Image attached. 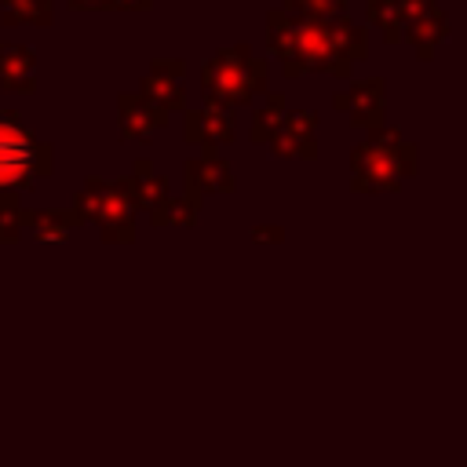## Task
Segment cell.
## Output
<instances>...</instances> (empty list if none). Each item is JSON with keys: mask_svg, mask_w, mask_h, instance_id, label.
I'll return each mask as SVG.
<instances>
[{"mask_svg": "<svg viewBox=\"0 0 467 467\" xmlns=\"http://www.w3.org/2000/svg\"><path fill=\"white\" fill-rule=\"evenodd\" d=\"M120 109H124V128H128V135H146L142 128H153V124H161L164 117L161 113H153L142 99H135V95H124L120 99Z\"/></svg>", "mask_w": 467, "mask_h": 467, "instance_id": "8fae6325", "label": "cell"}, {"mask_svg": "<svg viewBox=\"0 0 467 467\" xmlns=\"http://www.w3.org/2000/svg\"><path fill=\"white\" fill-rule=\"evenodd\" d=\"M179 73H182V62H153V73L142 80V91H146L153 102L182 106V84H179Z\"/></svg>", "mask_w": 467, "mask_h": 467, "instance_id": "8992f818", "label": "cell"}, {"mask_svg": "<svg viewBox=\"0 0 467 467\" xmlns=\"http://www.w3.org/2000/svg\"><path fill=\"white\" fill-rule=\"evenodd\" d=\"M73 11H102V4L106 0H66Z\"/></svg>", "mask_w": 467, "mask_h": 467, "instance_id": "9a60e30c", "label": "cell"}, {"mask_svg": "<svg viewBox=\"0 0 467 467\" xmlns=\"http://www.w3.org/2000/svg\"><path fill=\"white\" fill-rule=\"evenodd\" d=\"M281 11L306 22H336L347 18V0H285Z\"/></svg>", "mask_w": 467, "mask_h": 467, "instance_id": "ba28073f", "label": "cell"}, {"mask_svg": "<svg viewBox=\"0 0 467 467\" xmlns=\"http://www.w3.org/2000/svg\"><path fill=\"white\" fill-rule=\"evenodd\" d=\"M379 95H383V80H368V84L354 88L350 95H339L336 102H339V109H350L354 117L372 120V117H376V109H379Z\"/></svg>", "mask_w": 467, "mask_h": 467, "instance_id": "9c48e42d", "label": "cell"}, {"mask_svg": "<svg viewBox=\"0 0 467 467\" xmlns=\"http://www.w3.org/2000/svg\"><path fill=\"white\" fill-rule=\"evenodd\" d=\"M266 33H270V51L281 58L288 77H303L306 73V58H303V44H299V26L292 15L285 11H270L266 18Z\"/></svg>", "mask_w": 467, "mask_h": 467, "instance_id": "3957f363", "label": "cell"}, {"mask_svg": "<svg viewBox=\"0 0 467 467\" xmlns=\"http://www.w3.org/2000/svg\"><path fill=\"white\" fill-rule=\"evenodd\" d=\"M263 84H266V62L252 58L248 44L226 47L201 66V88L215 102H244Z\"/></svg>", "mask_w": 467, "mask_h": 467, "instance_id": "6da1fadb", "label": "cell"}, {"mask_svg": "<svg viewBox=\"0 0 467 467\" xmlns=\"http://www.w3.org/2000/svg\"><path fill=\"white\" fill-rule=\"evenodd\" d=\"M36 51L22 44H0V84L11 91H33Z\"/></svg>", "mask_w": 467, "mask_h": 467, "instance_id": "5b68a950", "label": "cell"}, {"mask_svg": "<svg viewBox=\"0 0 467 467\" xmlns=\"http://www.w3.org/2000/svg\"><path fill=\"white\" fill-rule=\"evenodd\" d=\"M365 4H368V22L379 26L390 44L401 40V11H398V0H365Z\"/></svg>", "mask_w": 467, "mask_h": 467, "instance_id": "30bf717a", "label": "cell"}, {"mask_svg": "<svg viewBox=\"0 0 467 467\" xmlns=\"http://www.w3.org/2000/svg\"><path fill=\"white\" fill-rule=\"evenodd\" d=\"M401 33H409V40L416 44V55H420V58H431V55H434V44L449 33V18H445V11H441L438 4H431V7H423L416 18H409V22L401 26Z\"/></svg>", "mask_w": 467, "mask_h": 467, "instance_id": "277c9868", "label": "cell"}, {"mask_svg": "<svg viewBox=\"0 0 467 467\" xmlns=\"http://www.w3.org/2000/svg\"><path fill=\"white\" fill-rule=\"evenodd\" d=\"M226 139V135H234V124H230V117L226 113H219V109H204V113H193L190 117V139Z\"/></svg>", "mask_w": 467, "mask_h": 467, "instance_id": "7c38bea8", "label": "cell"}, {"mask_svg": "<svg viewBox=\"0 0 467 467\" xmlns=\"http://www.w3.org/2000/svg\"><path fill=\"white\" fill-rule=\"evenodd\" d=\"M0 22L4 26H22V22H33V26H51V15H55V4L51 0H0Z\"/></svg>", "mask_w": 467, "mask_h": 467, "instance_id": "52a82bcc", "label": "cell"}, {"mask_svg": "<svg viewBox=\"0 0 467 467\" xmlns=\"http://www.w3.org/2000/svg\"><path fill=\"white\" fill-rule=\"evenodd\" d=\"M153 0H106L102 11H146Z\"/></svg>", "mask_w": 467, "mask_h": 467, "instance_id": "5bb4252c", "label": "cell"}, {"mask_svg": "<svg viewBox=\"0 0 467 467\" xmlns=\"http://www.w3.org/2000/svg\"><path fill=\"white\" fill-rule=\"evenodd\" d=\"M281 106H285V99H281V95H270V102H266V109H263V113L255 117V128H259L255 135H263V128H270V124L277 120V113H281Z\"/></svg>", "mask_w": 467, "mask_h": 467, "instance_id": "4fadbf2b", "label": "cell"}, {"mask_svg": "<svg viewBox=\"0 0 467 467\" xmlns=\"http://www.w3.org/2000/svg\"><path fill=\"white\" fill-rule=\"evenodd\" d=\"M36 146L15 113H0V186H18L29 179Z\"/></svg>", "mask_w": 467, "mask_h": 467, "instance_id": "7a4b0ae2", "label": "cell"}]
</instances>
